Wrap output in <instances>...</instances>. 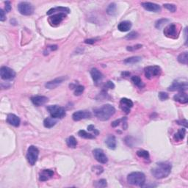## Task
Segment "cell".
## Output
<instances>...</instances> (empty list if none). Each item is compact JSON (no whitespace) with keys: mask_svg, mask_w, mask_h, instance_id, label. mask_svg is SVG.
Masks as SVG:
<instances>
[{"mask_svg":"<svg viewBox=\"0 0 188 188\" xmlns=\"http://www.w3.org/2000/svg\"><path fill=\"white\" fill-rule=\"evenodd\" d=\"M172 165L168 162H161L156 163L154 167L151 169V173L158 179L168 177L171 172Z\"/></svg>","mask_w":188,"mask_h":188,"instance_id":"1","label":"cell"},{"mask_svg":"<svg viewBox=\"0 0 188 188\" xmlns=\"http://www.w3.org/2000/svg\"><path fill=\"white\" fill-rule=\"evenodd\" d=\"M94 115L100 121H107L115 113V109L110 104H104L93 110Z\"/></svg>","mask_w":188,"mask_h":188,"instance_id":"2","label":"cell"},{"mask_svg":"<svg viewBox=\"0 0 188 188\" xmlns=\"http://www.w3.org/2000/svg\"><path fill=\"white\" fill-rule=\"evenodd\" d=\"M127 182L132 185L144 187L146 183V176L142 172H132L128 175Z\"/></svg>","mask_w":188,"mask_h":188,"instance_id":"3","label":"cell"},{"mask_svg":"<svg viewBox=\"0 0 188 188\" xmlns=\"http://www.w3.org/2000/svg\"><path fill=\"white\" fill-rule=\"evenodd\" d=\"M51 117L54 118H63L66 116V111L64 108L59 105H49L46 107Z\"/></svg>","mask_w":188,"mask_h":188,"instance_id":"4","label":"cell"},{"mask_svg":"<svg viewBox=\"0 0 188 188\" xmlns=\"http://www.w3.org/2000/svg\"><path fill=\"white\" fill-rule=\"evenodd\" d=\"M39 150L37 147L34 146H30L28 148L27 152V160L30 165H35L38 159Z\"/></svg>","mask_w":188,"mask_h":188,"instance_id":"5","label":"cell"},{"mask_svg":"<svg viewBox=\"0 0 188 188\" xmlns=\"http://www.w3.org/2000/svg\"><path fill=\"white\" fill-rule=\"evenodd\" d=\"M188 88V83L187 79H182V81L180 79H177L175 80L172 83L171 86L168 88V90L171 91H179V92H184Z\"/></svg>","mask_w":188,"mask_h":188,"instance_id":"6","label":"cell"},{"mask_svg":"<svg viewBox=\"0 0 188 188\" xmlns=\"http://www.w3.org/2000/svg\"><path fill=\"white\" fill-rule=\"evenodd\" d=\"M18 10L21 15L30 16L34 13V7L27 2H21L18 5Z\"/></svg>","mask_w":188,"mask_h":188,"instance_id":"7","label":"cell"},{"mask_svg":"<svg viewBox=\"0 0 188 188\" xmlns=\"http://www.w3.org/2000/svg\"><path fill=\"white\" fill-rule=\"evenodd\" d=\"M145 76L147 79H151L155 77H159L162 74V69L160 66H148L144 69Z\"/></svg>","mask_w":188,"mask_h":188,"instance_id":"8","label":"cell"},{"mask_svg":"<svg viewBox=\"0 0 188 188\" xmlns=\"http://www.w3.org/2000/svg\"><path fill=\"white\" fill-rule=\"evenodd\" d=\"M0 76L4 80H12L16 77V72L9 67L2 66L0 69Z\"/></svg>","mask_w":188,"mask_h":188,"instance_id":"9","label":"cell"},{"mask_svg":"<svg viewBox=\"0 0 188 188\" xmlns=\"http://www.w3.org/2000/svg\"><path fill=\"white\" fill-rule=\"evenodd\" d=\"M163 33L166 37L170 38H176L178 37L176 25L175 24H170L164 29Z\"/></svg>","mask_w":188,"mask_h":188,"instance_id":"10","label":"cell"},{"mask_svg":"<svg viewBox=\"0 0 188 188\" xmlns=\"http://www.w3.org/2000/svg\"><path fill=\"white\" fill-rule=\"evenodd\" d=\"M66 18V14L60 13H56L49 19V22L52 26H57Z\"/></svg>","mask_w":188,"mask_h":188,"instance_id":"11","label":"cell"},{"mask_svg":"<svg viewBox=\"0 0 188 188\" xmlns=\"http://www.w3.org/2000/svg\"><path fill=\"white\" fill-rule=\"evenodd\" d=\"M93 156L96 161H98L99 163L106 164L108 162V158L104 154V151L101 149H94L93 151Z\"/></svg>","mask_w":188,"mask_h":188,"instance_id":"12","label":"cell"},{"mask_svg":"<svg viewBox=\"0 0 188 188\" xmlns=\"http://www.w3.org/2000/svg\"><path fill=\"white\" fill-rule=\"evenodd\" d=\"M134 105L132 101L127 98H122L120 101V107L123 112L126 114H129L131 111V108Z\"/></svg>","mask_w":188,"mask_h":188,"instance_id":"13","label":"cell"},{"mask_svg":"<svg viewBox=\"0 0 188 188\" xmlns=\"http://www.w3.org/2000/svg\"><path fill=\"white\" fill-rule=\"evenodd\" d=\"M67 79H68V77H64V76L57 77V78L53 79V80L46 82V85H45V87L48 88V89H55L57 87L60 85Z\"/></svg>","mask_w":188,"mask_h":188,"instance_id":"14","label":"cell"},{"mask_svg":"<svg viewBox=\"0 0 188 188\" xmlns=\"http://www.w3.org/2000/svg\"><path fill=\"white\" fill-rule=\"evenodd\" d=\"M90 116H91V114L88 110H79L72 115V118L74 121H79L82 119L89 118Z\"/></svg>","mask_w":188,"mask_h":188,"instance_id":"15","label":"cell"},{"mask_svg":"<svg viewBox=\"0 0 188 188\" xmlns=\"http://www.w3.org/2000/svg\"><path fill=\"white\" fill-rule=\"evenodd\" d=\"M141 5L145 10L150 12L158 13L161 11V7L159 5L153 2H142Z\"/></svg>","mask_w":188,"mask_h":188,"instance_id":"16","label":"cell"},{"mask_svg":"<svg viewBox=\"0 0 188 188\" xmlns=\"http://www.w3.org/2000/svg\"><path fill=\"white\" fill-rule=\"evenodd\" d=\"M90 75H91L94 83H95L96 85L102 81L103 74H102V72H101L100 70H99L97 68H92L91 70H90Z\"/></svg>","mask_w":188,"mask_h":188,"instance_id":"17","label":"cell"},{"mask_svg":"<svg viewBox=\"0 0 188 188\" xmlns=\"http://www.w3.org/2000/svg\"><path fill=\"white\" fill-rule=\"evenodd\" d=\"M31 101L34 105H35L36 107H40L48 102L49 99L46 96H35L32 97Z\"/></svg>","mask_w":188,"mask_h":188,"instance_id":"18","label":"cell"},{"mask_svg":"<svg viewBox=\"0 0 188 188\" xmlns=\"http://www.w3.org/2000/svg\"><path fill=\"white\" fill-rule=\"evenodd\" d=\"M54 175V171L49 169H45L41 171L39 175V180L41 182H46L52 178Z\"/></svg>","mask_w":188,"mask_h":188,"instance_id":"19","label":"cell"},{"mask_svg":"<svg viewBox=\"0 0 188 188\" xmlns=\"http://www.w3.org/2000/svg\"><path fill=\"white\" fill-rule=\"evenodd\" d=\"M7 122L10 125H12L15 127H18L20 125L21 120L17 115H14V114H9L7 117Z\"/></svg>","mask_w":188,"mask_h":188,"instance_id":"20","label":"cell"},{"mask_svg":"<svg viewBox=\"0 0 188 188\" xmlns=\"http://www.w3.org/2000/svg\"><path fill=\"white\" fill-rule=\"evenodd\" d=\"M69 13L70 9L66 7H56V8H51L49 10H48L46 13L47 15L50 16L54 13Z\"/></svg>","mask_w":188,"mask_h":188,"instance_id":"21","label":"cell"},{"mask_svg":"<svg viewBox=\"0 0 188 188\" xmlns=\"http://www.w3.org/2000/svg\"><path fill=\"white\" fill-rule=\"evenodd\" d=\"M173 99H174V101L179 102L181 104H187L188 102L187 94L184 92H179L173 96Z\"/></svg>","mask_w":188,"mask_h":188,"instance_id":"22","label":"cell"},{"mask_svg":"<svg viewBox=\"0 0 188 188\" xmlns=\"http://www.w3.org/2000/svg\"><path fill=\"white\" fill-rule=\"evenodd\" d=\"M132 26V24L129 21H124L119 23V24L118 25V30L121 32H127L131 30Z\"/></svg>","mask_w":188,"mask_h":188,"instance_id":"23","label":"cell"},{"mask_svg":"<svg viewBox=\"0 0 188 188\" xmlns=\"http://www.w3.org/2000/svg\"><path fill=\"white\" fill-rule=\"evenodd\" d=\"M105 144L110 149L114 150L116 149V139L114 135H110L105 140Z\"/></svg>","mask_w":188,"mask_h":188,"instance_id":"24","label":"cell"},{"mask_svg":"<svg viewBox=\"0 0 188 188\" xmlns=\"http://www.w3.org/2000/svg\"><path fill=\"white\" fill-rule=\"evenodd\" d=\"M57 123V121L56 120V118H54L52 117H48L43 121V125H44L46 128L50 129V128L55 126Z\"/></svg>","mask_w":188,"mask_h":188,"instance_id":"25","label":"cell"},{"mask_svg":"<svg viewBox=\"0 0 188 188\" xmlns=\"http://www.w3.org/2000/svg\"><path fill=\"white\" fill-rule=\"evenodd\" d=\"M186 135V129H180L178 132L174 135V140L176 141H181L184 140Z\"/></svg>","mask_w":188,"mask_h":188,"instance_id":"26","label":"cell"},{"mask_svg":"<svg viewBox=\"0 0 188 188\" xmlns=\"http://www.w3.org/2000/svg\"><path fill=\"white\" fill-rule=\"evenodd\" d=\"M131 79L132 82H133V84L138 87L139 88H143L144 87H145V84L143 82L142 79H141L138 76H133Z\"/></svg>","mask_w":188,"mask_h":188,"instance_id":"27","label":"cell"},{"mask_svg":"<svg viewBox=\"0 0 188 188\" xmlns=\"http://www.w3.org/2000/svg\"><path fill=\"white\" fill-rule=\"evenodd\" d=\"M178 60L179 63H182V64L184 65H187L188 63V54L187 52H183V53L180 54L178 56Z\"/></svg>","mask_w":188,"mask_h":188,"instance_id":"28","label":"cell"},{"mask_svg":"<svg viewBox=\"0 0 188 188\" xmlns=\"http://www.w3.org/2000/svg\"><path fill=\"white\" fill-rule=\"evenodd\" d=\"M66 144L69 148L74 149V148L77 147V140H76V138L74 136H70L66 139Z\"/></svg>","mask_w":188,"mask_h":188,"instance_id":"29","label":"cell"},{"mask_svg":"<svg viewBox=\"0 0 188 188\" xmlns=\"http://www.w3.org/2000/svg\"><path fill=\"white\" fill-rule=\"evenodd\" d=\"M141 60H142V58H141L140 57L134 56V57L126 58L125 60H124V63H126V64H135V63H137L141 61Z\"/></svg>","mask_w":188,"mask_h":188,"instance_id":"30","label":"cell"},{"mask_svg":"<svg viewBox=\"0 0 188 188\" xmlns=\"http://www.w3.org/2000/svg\"><path fill=\"white\" fill-rule=\"evenodd\" d=\"M117 5L115 3H111L109 5L108 8H107V13L110 16H114L116 14Z\"/></svg>","mask_w":188,"mask_h":188,"instance_id":"31","label":"cell"},{"mask_svg":"<svg viewBox=\"0 0 188 188\" xmlns=\"http://www.w3.org/2000/svg\"><path fill=\"white\" fill-rule=\"evenodd\" d=\"M78 135L80 137H82V138H85V139H94L95 138V136L92 134L88 133L85 130H80L79 131Z\"/></svg>","mask_w":188,"mask_h":188,"instance_id":"32","label":"cell"},{"mask_svg":"<svg viewBox=\"0 0 188 188\" xmlns=\"http://www.w3.org/2000/svg\"><path fill=\"white\" fill-rule=\"evenodd\" d=\"M137 155L140 158H143L144 160H149L150 155L149 151H145V150H139L137 151Z\"/></svg>","mask_w":188,"mask_h":188,"instance_id":"33","label":"cell"},{"mask_svg":"<svg viewBox=\"0 0 188 188\" xmlns=\"http://www.w3.org/2000/svg\"><path fill=\"white\" fill-rule=\"evenodd\" d=\"M93 185H94V187H96L97 188L106 187L107 186V182L106 179H102L98 180V181H96V182H94Z\"/></svg>","mask_w":188,"mask_h":188,"instance_id":"34","label":"cell"},{"mask_svg":"<svg viewBox=\"0 0 188 188\" xmlns=\"http://www.w3.org/2000/svg\"><path fill=\"white\" fill-rule=\"evenodd\" d=\"M168 21L169 20L167 19H162L160 20H157L156 23H155V27L157 29H161L166 23L168 22Z\"/></svg>","mask_w":188,"mask_h":188,"instance_id":"35","label":"cell"},{"mask_svg":"<svg viewBox=\"0 0 188 188\" xmlns=\"http://www.w3.org/2000/svg\"><path fill=\"white\" fill-rule=\"evenodd\" d=\"M74 89V95L75 96H80L82 95L83 92H84L85 87L82 85H78L75 87Z\"/></svg>","mask_w":188,"mask_h":188,"instance_id":"36","label":"cell"},{"mask_svg":"<svg viewBox=\"0 0 188 188\" xmlns=\"http://www.w3.org/2000/svg\"><path fill=\"white\" fill-rule=\"evenodd\" d=\"M92 171L93 172H94L96 175H100L102 174L104 171V168L100 165H97V166H94V167L92 168Z\"/></svg>","mask_w":188,"mask_h":188,"instance_id":"37","label":"cell"},{"mask_svg":"<svg viewBox=\"0 0 188 188\" xmlns=\"http://www.w3.org/2000/svg\"><path fill=\"white\" fill-rule=\"evenodd\" d=\"M164 8L167 9L168 10H169L170 12L171 13H174L176 12V7L175 5H173V4H164L163 5Z\"/></svg>","mask_w":188,"mask_h":188,"instance_id":"38","label":"cell"},{"mask_svg":"<svg viewBox=\"0 0 188 188\" xmlns=\"http://www.w3.org/2000/svg\"><path fill=\"white\" fill-rule=\"evenodd\" d=\"M104 88V90H103V91L107 92V90L109 89H114V88H115V85H114L113 82H111V81H108V82L104 85V88Z\"/></svg>","mask_w":188,"mask_h":188,"instance_id":"39","label":"cell"},{"mask_svg":"<svg viewBox=\"0 0 188 188\" xmlns=\"http://www.w3.org/2000/svg\"><path fill=\"white\" fill-rule=\"evenodd\" d=\"M138 37V34L136 32H130L129 34H128L126 36V39L127 40H133L137 38Z\"/></svg>","mask_w":188,"mask_h":188,"instance_id":"40","label":"cell"},{"mask_svg":"<svg viewBox=\"0 0 188 188\" xmlns=\"http://www.w3.org/2000/svg\"><path fill=\"white\" fill-rule=\"evenodd\" d=\"M159 98H160L161 101L167 100L168 99V94L167 93H164V92H160L159 93Z\"/></svg>","mask_w":188,"mask_h":188,"instance_id":"41","label":"cell"},{"mask_svg":"<svg viewBox=\"0 0 188 188\" xmlns=\"http://www.w3.org/2000/svg\"><path fill=\"white\" fill-rule=\"evenodd\" d=\"M88 130L90 132H92L94 134V135H99V132L96 129V127L93 125H90L88 126Z\"/></svg>","mask_w":188,"mask_h":188,"instance_id":"42","label":"cell"},{"mask_svg":"<svg viewBox=\"0 0 188 188\" xmlns=\"http://www.w3.org/2000/svg\"><path fill=\"white\" fill-rule=\"evenodd\" d=\"M142 45L141 44H137L135 45V46H127L126 47V49H127V51H135V50L139 49L142 48Z\"/></svg>","mask_w":188,"mask_h":188,"instance_id":"43","label":"cell"},{"mask_svg":"<svg viewBox=\"0 0 188 188\" xmlns=\"http://www.w3.org/2000/svg\"><path fill=\"white\" fill-rule=\"evenodd\" d=\"M5 11H6V13H9L10 10H11V5H10V2H8V1L5 2Z\"/></svg>","mask_w":188,"mask_h":188,"instance_id":"44","label":"cell"},{"mask_svg":"<svg viewBox=\"0 0 188 188\" xmlns=\"http://www.w3.org/2000/svg\"><path fill=\"white\" fill-rule=\"evenodd\" d=\"M6 20V16H5L4 10L2 9H0V21H5Z\"/></svg>","mask_w":188,"mask_h":188,"instance_id":"45","label":"cell"},{"mask_svg":"<svg viewBox=\"0 0 188 188\" xmlns=\"http://www.w3.org/2000/svg\"><path fill=\"white\" fill-rule=\"evenodd\" d=\"M176 123L179 125L184 126V127L187 128V120H182V121H177Z\"/></svg>","mask_w":188,"mask_h":188,"instance_id":"46","label":"cell"},{"mask_svg":"<svg viewBox=\"0 0 188 188\" xmlns=\"http://www.w3.org/2000/svg\"><path fill=\"white\" fill-rule=\"evenodd\" d=\"M121 121H122V118L114 121L112 123V126H113V127H116V126H119V124H120V123Z\"/></svg>","mask_w":188,"mask_h":188,"instance_id":"47","label":"cell"},{"mask_svg":"<svg viewBox=\"0 0 188 188\" xmlns=\"http://www.w3.org/2000/svg\"><path fill=\"white\" fill-rule=\"evenodd\" d=\"M96 41V39H86L85 41V43H88V44H93Z\"/></svg>","mask_w":188,"mask_h":188,"instance_id":"48","label":"cell"},{"mask_svg":"<svg viewBox=\"0 0 188 188\" xmlns=\"http://www.w3.org/2000/svg\"><path fill=\"white\" fill-rule=\"evenodd\" d=\"M129 75H130V73L128 71H124V72H123V73H121V76L123 77H129Z\"/></svg>","mask_w":188,"mask_h":188,"instance_id":"49","label":"cell"},{"mask_svg":"<svg viewBox=\"0 0 188 188\" xmlns=\"http://www.w3.org/2000/svg\"><path fill=\"white\" fill-rule=\"evenodd\" d=\"M50 49H51L52 51H55V50L57 49V46H56V45H54V46H50Z\"/></svg>","mask_w":188,"mask_h":188,"instance_id":"50","label":"cell"}]
</instances>
